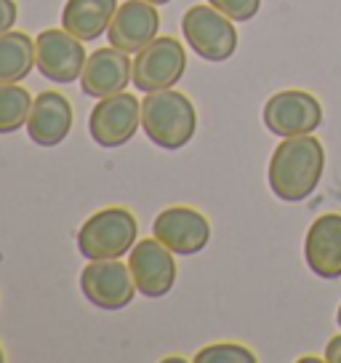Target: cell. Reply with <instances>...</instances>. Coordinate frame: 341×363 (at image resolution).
<instances>
[{
    "instance_id": "cell-25",
    "label": "cell",
    "mask_w": 341,
    "mask_h": 363,
    "mask_svg": "<svg viewBox=\"0 0 341 363\" xmlns=\"http://www.w3.org/2000/svg\"><path fill=\"white\" fill-rule=\"evenodd\" d=\"M336 320H339V329H341V307H339V315H336Z\"/></svg>"
},
{
    "instance_id": "cell-8",
    "label": "cell",
    "mask_w": 341,
    "mask_h": 363,
    "mask_svg": "<svg viewBox=\"0 0 341 363\" xmlns=\"http://www.w3.org/2000/svg\"><path fill=\"white\" fill-rule=\"evenodd\" d=\"M323 123V107L309 91H277L264 104V125L274 136L315 134Z\"/></svg>"
},
{
    "instance_id": "cell-17",
    "label": "cell",
    "mask_w": 341,
    "mask_h": 363,
    "mask_svg": "<svg viewBox=\"0 0 341 363\" xmlns=\"http://www.w3.org/2000/svg\"><path fill=\"white\" fill-rule=\"evenodd\" d=\"M35 67V40L27 33H0V83H22Z\"/></svg>"
},
{
    "instance_id": "cell-20",
    "label": "cell",
    "mask_w": 341,
    "mask_h": 363,
    "mask_svg": "<svg viewBox=\"0 0 341 363\" xmlns=\"http://www.w3.org/2000/svg\"><path fill=\"white\" fill-rule=\"evenodd\" d=\"M208 3L232 22H248L262 9V0H208Z\"/></svg>"
},
{
    "instance_id": "cell-5",
    "label": "cell",
    "mask_w": 341,
    "mask_h": 363,
    "mask_svg": "<svg viewBox=\"0 0 341 363\" xmlns=\"http://www.w3.org/2000/svg\"><path fill=\"white\" fill-rule=\"evenodd\" d=\"M184 69H187V51H184V45L176 38H170V35H160L152 43L144 45L141 51H137L131 83L141 94L173 89L182 80Z\"/></svg>"
},
{
    "instance_id": "cell-22",
    "label": "cell",
    "mask_w": 341,
    "mask_h": 363,
    "mask_svg": "<svg viewBox=\"0 0 341 363\" xmlns=\"http://www.w3.org/2000/svg\"><path fill=\"white\" fill-rule=\"evenodd\" d=\"M325 361L328 363H341V337H333L325 347Z\"/></svg>"
},
{
    "instance_id": "cell-24",
    "label": "cell",
    "mask_w": 341,
    "mask_h": 363,
    "mask_svg": "<svg viewBox=\"0 0 341 363\" xmlns=\"http://www.w3.org/2000/svg\"><path fill=\"white\" fill-rule=\"evenodd\" d=\"M6 361V352H3V347H0V363Z\"/></svg>"
},
{
    "instance_id": "cell-12",
    "label": "cell",
    "mask_w": 341,
    "mask_h": 363,
    "mask_svg": "<svg viewBox=\"0 0 341 363\" xmlns=\"http://www.w3.org/2000/svg\"><path fill=\"white\" fill-rule=\"evenodd\" d=\"M160 30V13L158 9L147 0H125L117 6L112 16V24L107 30L110 45L120 48L125 54H137L147 43L158 38Z\"/></svg>"
},
{
    "instance_id": "cell-1",
    "label": "cell",
    "mask_w": 341,
    "mask_h": 363,
    "mask_svg": "<svg viewBox=\"0 0 341 363\" xmlns=\"http://www.w3.org/2000/svg\"><path fill=\"white\" fill-rule=\"evenodd\" d=\"M323 169H325V150L318 136H285L272 152L267 179L280 201L299 203L315 193Z\"/></svg>"
},
{
    "instance_id": "cell-14",
    "label": "cell",
    "mask_w": 341,
    "mask_h": 363,
    "mask_svg": "<svg viewBox=\"0 0 341 363\" xmlns=\"http://www.w3.org/2000/svg\"><path fill=\"white\" fill-rule=\"evenodd\" d=\"M72 131V104L59 91L37 94L27 118V136L40 147H57Z\"/></svg>"
},
{
    "instance_id": "cell-15",
    "label": "cell",
    "mask_w": 341,
    "mask_h": 363,
    "mask_svg": "<svg viewBox=\"0 0 341 363\" xmlns=\"http://www.w3.org/2000/svg\"><path fill=\"white\" fill-rule=\"evenodd\" d=\"M304 257L315 275L341 278V214H323L309 225Z\"/></svg>"
},
{
    "instance_id": "cell-9",
    "label": "cell",
    "mask_w": 341,
    "mask_h": 363,
    "mask_svg": "<svg viewBox=\"0 0 341 363\" xmlns=\"http://www.w3.org/2000/svg\"><path fill=\"white\" fill-rule=\"evenodd\" d=\"M86 45L80 38L62 30H43L35 38V67L54 83L80 80L86 67Z\"/></svg>"
},
{
    "instance_id": "cell-2",
    "label": "cell",
    "mask_w": 341,
    "mask_h": 363,
    "mask_svg": "<svg viewBox=\"0 0 341 363\" xmlns=\"http://www.w3.org/2000/svg\"><path fill=\"white\" fill-rule=\"evenodd\" d=\"M141 128L149 142L163 150H179L190 145L197 131L192 99L173 89L149 91L141 102Z\"/></svg>"
},
{
    "instance_id": "cell-16",
    "label": "cell",
    "mask_w": 341,
    "mask_h": 363,
    "mask_svg": "<svg viewBox=\"0 0 341 363\" xmlns=\"http://www.w3.org/2000/svg\"><path fill=\"white\" fill-rule=\"evenodd\" d=\"M117 11V0H67L62 9V27L83 43L102 38Z\"/></svg>"
},
{
    "instance_id": "cell-19",
    "label": "cell",
    "mask_w": 341,
    "mask_h": 363,
    "mask_svg": "<svg viewBox=\"0 0 341 363\" xmlns=\"http://www.w3.org/2000/svg\"><path fill=\"white\" fill-rule=\"evenodd\" d=\"M197 363H253L256 355L243 347V345H232V342H221V345H208L195 355Z\"/></svg>"
},
{
    "instance_id": "cell-4",
    "label": "cell",
    "mask_w": 341,
    "mask_h": 363,
    "mask_svg": "<svg viewBox=\"0 0 341 363\" xmlns=\"http://www.w3.org/2000/svg\"><path fill=\"white\" fill-rule=\"evenodd\" d=\"M182 33L187 45L200 59L227 62L238 48V30L229 16L208 6H192L182 16Z\"/></svg>"
},
{
    "instance_id": "cell-7",
    "label": "cell",
    "mask_w": 341,
    "mask_h": 363,
    "mask_svg": "<svg viewBox=\"0 0 341 363\" xmlns=\"http://www.w3.org/2000/svg\"><path fill=\"white\" fill-rule=\"evenodd\" d=\"M141 125V102L134 94H112L99 99L88 118V134L99 147H123Z\"/></svg>"
},
{
    "instance_id": "cell-21",
    "label": "cell",
    "mask_w": 341,
    "mask_h": 363,
    "mask_svg": "<svg viewBox=\"0 0 341 363\" xmlns=\"http://www.w3.org/2000/svg\"><path fill=\"white\" fill-rule=\"evenodd\" d=\"M16 3L13 0H0V33H8L13 30V24H16Z\"/></svg>"
},
{
    "instance_id": "cell-13",
    "label": "cell",
    "mask_w": 341,
    "mask_h": 363,
    "mask_svg": "<svg viewBox=\"0 0 341 363\" xmlns=\"http://www.w3.org/2000/svg\"><path fill=\"white\" fill-rule=\"evenodd\" d=\"M134 78V62L120 48H96L86 59V67L80 72V89L93 99H104L125 91L128 80Z\"/></svg>"
},
{
    "instance_id": "cell-11",
    "label": "cell",
    "mask_w": 341,
    "mask_h": 363,
    "mask_svg": "<svg viewBox=\"0 0 341 363\" xmlns=\"http://www.w3.org/2000/svg\"><path fill=\"white\" fill-rule=\"evenodd\" d=\"M128 267H131L137 289L149 299L166 296L176 284L173 251L166 249L155 235L134 243V249L128 251Z\"/></svg>"
},
{
    "instance_id": "cell-10",
    "label": "cell",
    "mask_w": 341,
    "mask_h": 363,
    "mask_svg": "<svg viewBox=\"0 0 341 363\" xmlns=\"http://www.w3.org/2000/svg\"><path fill=\"white\" fill-rule=\"evenodd\" d=\"M152 235L179 257H192L211 240V225L190 206H170L152 222Z\"/></svg>"
},
{
    "instance_id": "cell-6",
    "label": "cell",
    "mask_w": 341,
    "mask_h": 363,
    "mask_svg": "<svg viewBox=\"0 0 341 363\" xmlns=\"http://www.w3.org/2000/svg\"><path fill=\"white\" fill-rule=\"evenodd\" d=\"M80 291L99 310H123L134 302L139 289L131 267L120 259H91L80 272Z\"/></svg>"
},
{
    "instance_id": "cell-23",
    "label": "cell",
    "mask_w": 341,
    "mask_h": 363,
    "mask_svg": "<svg viewBox=\"0 0 341 363\" xmlns=\"http://www.w3.org/2000/svg\"><path fill=\"white\" fill-rule=\"evenodd\" d=\"M147 3H152V6H166V3H170V0H147Z\"/></svg>"
},
{
    "instance_id": "cell-18",
    "label": "cell",
    "mask_w": 341,
    "mask_h": 363,
    "mask_svg": "<svg viewBox=\"0 0 341 363\" xmlns=\"http://www.w3.org/2000/svg\"><path fill=\"white\" fill-rule=\"evenodd\" d=\"M33 94L19 83H0V136L13 134L27 125L33 110Z\"/></svg>"
},
{
    "instance_id": "cell-3",
    "label": "cell",
    "mask_w": 341,
    "mask_h": 363,
    "mask_svg": "<svg viewBox=\"0 0 341 363\" xmlns=\"http://www.w3.org/2000/svg\"><path fill=\"white\" fill-rule=\"evenodd\" d=\"M139 222L134 211L112 206L91 214L78 230V251L86 259H120L134 249Z\"/></svg>"
}]
</instances>
